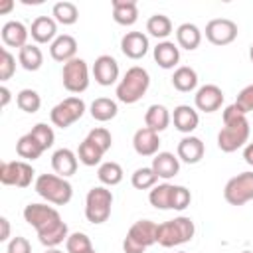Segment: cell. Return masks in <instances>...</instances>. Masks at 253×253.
Instances as JSON below:
<instances>
[{
	"instance_id": "484cf974",
	"label": "cell",
	"mask_w": 253,
	"mask_h": 253,
	"mask_svg": "<svg viewBox=\"0 0 253 253\" xmlns=\"http://www.w3.org/2000/svg\"><path fill=\"white\" fill-rule=\"evenodd\" d=\"M176 40H178V45L180 47L192 51V49H196L202 43V32H200V28L196 24L184 22L176 30Z\"/></svg>"
},
{
	"instance_id": "11a10c76",
	"label": "cell",
	"mask_w": 253,
	"mask_h": 253,
	"mask_svg": "<svg viewBox=\"0 0 253 253\" xmlns=\"http://www.w3.org/2000/svg\"><path fill=\"white\" fill-rule=\"evenodd\" d=\"M241 253H251V251H241Z\"/></svg>"
},
{
	"instance_id": "f1b7e54d",
	"label": "cell",
	"mask_w": 253,
	"mask_h": 253,
	"mask_svg": "<svg viewBox=\"0 0 253 253\" xmlns=\"http://www.w3.org/2000/svg\"><path fill=\"white\" fill-rule=\"evenodd\" d=\"M172 85H174L178 91H182V93L194 91L196 85H198V73H196V69H192V67H188V65L178 67V69L174 71V75H172Z\"/></svg>"
},
{
	"instance_id": "4fadbf2b",
	"label": "cell",
	"mask_w": 253,
	"mask_h": 253,
	"mask_svg": "<svg viewBox=\"0 0 253 253\" xmlns=\"http://www.w3.org/2000/svg\"><path fill=\"white\" fill-rule=\"evenodd\" d=\"M93 77L99 85L109 87L119 79V63L113 55H99L93 63Z\"/></svg>"
},
{
	"instance_id": "4316f807",
	"label": "cell",
	"mask_w": 253,
	"mask_h": 253,
	"mask_svg": "<svg viewBox=\"0 0 253 253\" xmlns=\"http://www.w3.org/2000/svg\"><path fill=\"white\" fill-rule=\"evenodd\" d=\"M144 123L154 132H162L170 125V113L164 105H150L146 115H144Z\"/></svg>"
},
{
	"instance_id": "816d5d0a",
	"label": "cell",
	"mask_w": 253,
	"mask_h": 253,
	"mask_svg": "<svg viewBox=\"0 0 253 253\" xmlns=\"http://www.w3.org/2000/svg\"><path fill=\"white\" fill-rule=\"evenodd\" d=\"M45 253H63V251H59V249H55V247H51V249H47Z\"/></svg>"
},
{
	"instance_id": "e575fe53",
	"label": "cell",
	"mask_w": 253,
	"mask_h": 253,
	"mask_svg": "<svg viewBox=\"0 0 253 253\" xmlns=\"http://www.w3.org/2000/svg\"><path fill=\"white\" fill-rule=\"evenodd\" d=\"M103 150L89 138H85L81 144H79V150H77V156H79V162L85 164V166H97L103 158Z\"/></svg>"
},
{
	"instance_id": "ac0fdd59",
	"label": "cell",
	"mask_w": 253,
	"mask_h": 253,
	"mask_svg": "<svg viewBox=\"0 0 253 253\" xmlns=\"http://www.w3.org/2000/svg\"><path fill=\"white\" fill-rule=\"evenodd\" d=\"M49 53L55 61H61V63H67L71 59H75V53H77V42L73 36L69 34H61L57 36L51 45H49Z\"/></svg>"
},
{
	"instance_id": "ee69618b",
	"label": "cell",
	"mask_w": 253,
	"mask_h": 253,
	"mask_svg": "<svg viewBox=\"0 0 253 253\" xmlns=\"http://www.w3.org/2000/svg\"><path fill=\"white\" fill-rule=\"evenodd\" d=\"M235 105H237L239 111L245 113V115L253 111V83L247 85V87H243V89L239 91V95H237V99H235Z\"/></svg>"
},
{
	"instance_id": "74e56055",
	"label": "cell",
	"mask_w": 253,
	"mask_h": 253,
	"mask_svg": "<svg viewBox=\"0 0 253 253\" xmlns=\"http://www.w3.org/2000/svg\"><path fill=\"white\" fill-rule=\"evenodd\" d=\"M16 103L24 113H38L42 107V99H40L38 91H34V89H22L16 95Z\"/></svg>"
},
{
	"instance_id": "7a4b0ae2",
	"label": "cell",
	"mask_w": 253,
	"mask_h": 253,
	"mask_svg": "<svg viewBox=\"0 0 253 253\" xmlns=\"http://www.w3.org/2000/svg\"><path fill=\"white\" fill-rule=\"evenodd\" d=\"M249 140V121L245 113L233 103L223 111V128L217 134V146L221 152H235Z\"/></svg>"
},
{
	"instance_id": "ab89813d",
	"label": "cell",
	"mask_w": 253,
	"mask_h": 253,
	"mask_svg": "<svg viewBox=\"0 0 253 253\" xmlns=\"http://www.w3.org/2000/svg\"><path fill=\"white\" fill-rule=\"evenodd\" d=\"M30 134L42 144V148L43 150H47V148H51L53 146V140H55V134H53V128L51 126H47L45 123H38V125H34V128L30 130Z\"/></svg>"
},
{
	"instance_id": "d4e9b609",
	"label": "cell",
	"mask_w": 253,
	"mask_h": 253,
	"mask_svg": "<svg viewBox=\"0 0 253 253\" xmlns=\"http://www.w3.org/2000/svg\"><path fill=\"white\" fill-rule=\"evenodd\" d=\"M154 61L162 67V69H172L178 61H180V49L178 45H174V42H160L154 47Z\"/></svg>"
},
{
	"instance_id": "9a60e30c",
	"label": "cell",
	"mask_w": 253,
	"mask_h": 253,
	"mask_svg": "<svg viewBox=\"0 0 253 253\" xmlns=\"http://www.w3.org/2000/svg\"><path fill=\"white\" fill-rule=\"evenodd\" d=\"M132 146H134V152L140 154V156H154L158 154V146H160V136L158 132H154L152 128L148 126H142L134 132L132 136Z\"/></svg>"
},
{
	"instance_id": "7402d4cb",
	"label": "cell",
	"mask_w": 253,
	"mask_h": 253,
	"mask_svg": "<svg viewBox=\"0 0 253 253\" xmlns=\"http://www.w3.org/2000/svg\"><path fill=\"white\" fill-rule=\"evenodd\" d=\"M172 121H174V126L184 132V134H190L198 128V123H200V117H198V111L192 109L190 105H178L172 113Z\"/></svg>"
},
{
	"instance_id": "4dcf8cb0",
	"label": "cell",
	"mask_w": 253,
	"mask_h": 253,
	"mask_svg": "<svg viewBox=\"0 0 253 253\" xmlns=\"http://www.w3.org/2000/svg\"><path fill=\"white\" fill-rule=\"evenodd\" d=\"M172 192L174 186L172 184H158L150 190L148 194V202L150 206H154L156 210H172Z\"/></svg>"
},
{
	"instance_id": "d6986e66",
	"label": "cell",
	"mask_w": 253,
	"mask_h": 253,
	"mask_svg": "<svg viewBox=\"0 0 253 253\" xmlns=\"http://www.w3.org/2000/svg\"><path fill=\"white\" fill-rule=\"evenodd\" d=\"M0 36H2V42H4L8 47H20V49H22L24 45H28L26 42H28L30 32H28V28H26L22 22L10 20V22H6V24L2 26Z\"/></svg>"
},
{
	"instance_id": "ba28073f",
	"label": "cell",
	"mask_w": 253,
	"mask_h": 253,
	"mask_svg": "<svg viewBox=\"0 0 253 253\" xmlns=\"http://www.w3.org/2000/svg\"><path fill=\"white\" fill-rule=\"evenodd\" d=\"M223 198L231 206H243L253 200V172H241L227 180Z\"/></svg>"
},
{
	"instance_id": "d590c367",
	"label": "cell",
	"mask_w": 253,
	"mask_h": 253,
	"mask_svg": "<svg viewBox=\"0 0 253 253\" xmlns=\"http://www.w3.org/2000/svg\"><path fill=\"white\" fill-rule=\"evenodd\" d=\"M97 178L105 186H117L123 182V168L117 162H103L97 170Z\"/></svg>"
},
{
	"instance_id": "5b68a950",
	"label": "cell",
	"mask_w": 253,
	"mask_h": 253,
	"mask_svg": "<svg viewBox=\"0 0 253 253\" xmlns=\"http://www.w3.org/2000/svg\"><path fill=\"white\" fill-rule=\"evenodd\" d=\"M34 188H36L38 196H42L45 202L55 204V206L69 204V200L73 196V186L57 174H40L36 178Z\"/></svg>"
},
{
	"instance_id": "603a6c76",
	"label": "cell",
	"mask_w": 253,
	"mask_h": 253,
	"mask_svg": "<svg viewBox=\"0 0 253 253\" xmlns=\"http://www.w3.org/2000/svg\"><path fill=\"white\" fill-rule=\"evenodd\" d=\"M152 170L156 172L158 178L170 180L180 172V160L172 152H158L152 158Z\"/></svg>"
},
{
	"instance_id": "836d02e7",
	"label": "cell",
	"mask_w": 253,
	"mask_h": 253,
	"mask_svg": "<svg viewBox=\"0 0 253 253\" xmlns=\"http://www.w3.org/2000/svg\"><path fill=\"white\" fill-rule=\"evenodd\" d=\"M146 32H148L150 36L158 38V40H164V38H168V36L172 34V22H170V18L164 16V14H154V16H150L148 22H146Z\"/></svg>"
},
{
	"instance_id": "681fc988",
	"label": "cell",
	"mask_w": 253,
	"mask_h": 253,
	"mask_svg": "<svg viewBox=\"0 0 253 253\" xmlns=\"http://www.w3.org/2000/svg\"><path fill=\"white\" fill-rule=\"evenodd\" d=\"M12 8H14V0H4L0 4V14H8Z\"/></svg>"
},
{
	"instance_id": "60d3db41",
	"label": "cell",
	"mask_w": 253,
	"mask_h": 253,
	"mask_svg": "<svg viewBox=\"0 0 253 253\" xmlns=\"http://www.w3.org/2000/svg\"><path fill=\"white\" fill-rule=\"evenodd\" d=\"M16 71V57L6 49L2 47L0 49V81H8Z\"/></svg>"
},
{
	"instance_id": "ffe728a7",
	"label": "cell",
	"mask_w": 253,
	"mask_h": 253,
	"mask_svg": "<svg viewBox=\"0 0 253 253\" xmlns=\"http://www.w3.org/2000/svg\"><path fill=\"white\" fill-rule=\"evenodd\" d=\"M51 168L55 170L57 176L67 178L77 172V154L69 148H59L51 156Z\"/></svg>"
},
{
	"instance_id": "d6a6232c",
	"label": "cell",
	"mask_w": 253,
	"mask_h": 253,
	"mask_svg": "<svg viewBox=\"0 0 253 253\" xmlns=\"http://www.w3.org/2000/svg\"><path fill=\"white\" fill-rule=\"evenodd\" d=\"M51 16H53L55 22H59V24H63V26H71V24L77 22L79 10H77V6H75L73 2L63 0V2H55V4H53Z\"/></svg>"
},
{
	"instance_id": "1f68e13d",
	"label": "cell",
	"mask_w": 253,
	"mask_h": 253,
	"mask_svg": "<svg viewBox=\"0 0 253 253\" xmlns=\"http://www.w3.org/2000/svg\"><path fill=\"white\" fill-rule=\"evenodd\" d=\"M16 152H18L20 158L36 160V158H40V156L43 154V148H42V144L28 132V134H24V136L18 138V142H16Z\"/></svg>"
},
{
	"instance_id": "b9f144b4",
	"label": "cell",
	"mask_w": 253,
	"mask_h": 253,
	"mask_svg": "<svg viewBox=\"0 0 253 253\" xmlns=\"http://www.w3.org/2000/svg\"><path fill=\"white\" fill-rule=\"evenodd\" d=\"M87 138H89V140H93V142H95L103 152H107V150L111 148V144H113V136H111V132H109L107 128H103V126H97V128L89 130Z\"/></svg>"
},
{
	"instance_id": "83f0119b",
	"label": "cell",
	"mask_w": 253,
	"mask_h": 253,
	"mask_svg": "<svg viewBox=\"0 0 253 253\" xmlns=\"http://www.w3.org/2000/svg\"><path fill=\"white\" fill-rule=\"evenodd\" d=\"M117 113H119V107L109 97H99V99H95L91 103V117L95 121H99V123H107V121L115 119Z\"/></svg>"
},
{
	"instance_id": "db71d44e",
	"label": "cell",
	"mask_w": 253,
	"mask_h": 253,
	"mask_svg": "<svg viewBox=\"0 0 253 253\" xmlns=\"http://www.w3.org/2000/svg\"><path fill=\"white\" fill-rule=\"evenodd\" d=\"M85 253H97V251H95V249H89V251H85Z\"/></svg>"
},
{
	"instance_id": "cb8c5ba5",
	"label": "cell",
	"mask_w": 253,
	"mask_h": 253,
	"mask_svg": "<svg viewBox=\"0 0 253 253\" xmlns=\"http://www.w3.org/2000/svg\"><path fill=\"white\" fill-rule=\"evenodd\" d=\"M113 18L121 26H132L138 20L136 0H113Z\"/></svg>"
},
{
	"instance_id": "9f6ffc18",
	"label": "cell",
	"mask_w": 253,
	"mask_h": 253,
	"mask_svg": "<svg viewBox=\"0 0 253 253\" xmlns=\"http://www.w3.org/2000/svg\"><path fill=\"white\" fill-rule=\"evenodd\" d=\"M178 253H186V251H178Z\"/></svg>"
},
{
	"instance_id": "7bdbcfd3",
	"label": "cell",
	"mask_w": 253,
	"mask_h": 253,
	"mask_svg": "<svg viewBox=\"0 0 253 253\" xmlns=\"http://www.w3.org/2000/svg\"><path fill=\"white\" fill-rule=\"evenodd\" d=\"M192 202V194L186 186H174V192H172V210H186Z\"/></svg>"
},
{
	"instance_id": "e0dca14e",
	"label": "cell",
	"mask_w": 253,
	"mask_h": 253,
	"mask_svg": "<svg viewBox=\"0 0 253 253\" xmlns=\"http://www.w3.org/2000/svg\"><path fill=\"white\" fill-rule=\"evenodd\" d=\"M206 146L198 136L186 134L180 142H178V160L186 162V164H198L204 158Z\"/></svg>"
},
{
	"instance_id": "5bb4252c",
	"label": "cell",
	"mask_w": 253,
	"mask_h": 253,
	"mask_svg": "<svg viewBox=\"0 0 253 253\" xmlns=\"http://www.w3.org/2000/svg\"><path fill=\"white\" fill-rule=\"evenodd\" d=\"M194 103H196V109L198 111H204V113H213L221 107L223 103V91L213 85V83H208L204 87L198 89L196 97H194Z\"/></svg>"
},
{
	"instance_id": "f907efd6",
	"label": "cell",
	"mask_w": 253,
	"mask_h": 253,
	"mask_svg": "<svg viewBox=\"0 0 253 253\" xmlns=\"http://www.w3.org/2000/svg\"><path fill=\"white\" fill-rule=\"evenodd\" d=\"M24 4H42V0H22Z\"/></svg>"
},
{
	"instance_id": "7c38bea8",
	"label": "cell",
	"mask_w": 253,
	"mask_h": 253,
	"mask_svg": "<svg viewBox=\"0 0 253 253\" xmlns=\"http://www.w3.org/2000/svg\"><path fill=\"white\" fill-rule=\"evenodd\" d=\"M206 38L213 45H227L237 38V24L229 18H213L206 26Z\"/></svg>"
},
{
	"instance_id": "9c48e42d",
	"label": "cell",
	"mask_w": 253,
	"mask_h": 253,
	"mask_svg": "<svg viewBox=\"0 0 253 253\" xmlns=\"http://www.w3.org/2000/svg\"><path fill=\"white\" fill-rule=\"evenodd\" d=\"M61 81H63V87L69 93H83L89 87V67H87V61L81 59V57H75V59L63 63Z\"/></svg>"
},
{
	"instance_id": "6da1fadb",
	"label": "cell",
	"mask_w": 253,
	"mask_h": 253,
	"mask_svg": "<svg viewBox=\"0 0 253 253\" xmlns=\"http://www.w3.org/2000/svg\"><path fill=\"white\" fill-rule=\"evenodd\" d=\"M24 219L38 231V239L47 249L57 247L67 241V223L61 219L59 211L47 204H28L24 208Z\"/></svg>"
},
{
	"instance_id": "7dc6e473",
	"label": "cell",
	"mask_w": 253,
	"mask_h": 253,
	"mask_svg": "<svg viewBox=\"0 0 253 253\" xmlns=\"http://www.w3.org/2000/svg\"><path fill=\"white\" fill-rule=\"evenodd\" d=\"M10 95H12L10 89H8L6 85H2V87H0V105H2V107H6V105L10 103Z\"/></svg>"
},
{
	"instance_id": "f5cc1de1",
	"label": "cell",
	"mask_w": 253,
	"mask_h": 253,
	"mask_svg": "<svg viewBox=\"0 0 253 253\" xmlns=\"http://www.w3.org/2000/svg\"><path fill=\"white\" fill-rule=\"evenodd\" d=\"M249 57H251V61H253V45H251V49H249Z\"/></svg>"
},
{
	"instance_id": "8d00e7d4",
	"label": "cell",
	"mask_w": 253,
	"mask_h": 253,
	"mask_svg": "<svg viewBox=\"0 0 253 253\" xmlns=\"http://www.w3.org/2000/svg\"><path fill=\"white\" fill-rule=\"evenodd\" d=\"M132 186L136 190H148V188H154L156 182H158V176L156 172L152 170V166H142V168H136L132 172V178H130Z\"/></svg>"
},
{
	"instance_id": "8992f818",
	"label": "cell",
	"mask_w": 253,
	"mask_h": 253,
	"mask_svg": "<svg viewBox=\"0 0 253 253\" xmlns=\"http://www.w3.org/2000/svg\"><path fill=\"white\" fill-rule=\"evenodd\" d=\"M156 227L158 223L150 219H138L130 225L126 231V237L123 239V251L125 253H144L150 245L156 243Z\"/></svg>"
},
{
	"instance_id": "bcb514c9",
	"label": "cell",
	"mask_w": 253,
	"mask_h": 253,
	"mask_svg": "<svg viewBox=\"0 0 253 253\" xmlns=\"http://www.w3.org/2000/svg\"><path fill=\"white\" fill-rule=\"evenodd\" d=\"M0 225H2V233H0V241H6L10 237V221L6 217H0Z\"/></svg>"
},
{
	"instance_id": "c3c4849f",
	"label": "cell",
	"mask_w": 253,
	"mask_h": 253,
	"mask_svg": "<svg viewBox=\"0 0 253 253\" xmlns=\"http://www.w3.org/2000/svg\"><path fill=\"white\" fill-rule=\"evenodd\" d=\"M243 158H245V162H247L249 166H253V142L245 144V148H243Z\"/></svg>"
},
{
	"instance_id": "44dd1931",
	"label": "cell",
	"mask_w": 253,
	"mask_h": 253,
	"mask_svg": "<svg viewBox=\"0 0 253 253\" xmlns=\"http://www.w3.org/2000/svg\"><path fill=\"white\" fill-rule=\"evenodd\" d=\"M30 34L38 43L53 42L57 34V22L51 16H38L30 26Z\"/></svg>"
},
{
	"instance_id": "f6af8a7d",
	"label": "cell",
	"mask_w": 253,
	"mask_h": 253,
	"mask_svg": "<svg viewBox=\"0 0 253 253\" xmlns=\"http://www.w3.org/2000/svg\"><path fill=\"white\" fill-rule=\"evenodd\" d=\"M8 253H32V245L26 237L16 235L8 241Z\"/></svg>"
},
{
	"instance_id": "2e32d148",
	"label": "cell",
	"mask_w": 253,
	"mask_h": 253,
	"mask_svg": "<svg viewBox=\"0 0 253 253\" xmlns=\"http://www.w3.org/2000/svg\"><path fill=\"white\" fill-rule=\"evenodd\" d=\"M148 38L142 32H126L121 38V51L130 59H140L148 51Z\"/></svg>"
},
{
	"instance_id": "f35d334b",
	"label": "cell",
	"mask_w": 253,
	"mask_h": 253,
	"mask_svg": "<svg viewBox=\"0 0 253 253\" xmlns=\"http://www.w3.org/2000/svg\"><path fill=\"white\" fill-rule=\"evenodd\" d=\"M65 249H67V253H85V251L93 249V245H91L89 235H85V233H81V231H75V233H71V235L67 237Z\"/></svg>"
},
{
	"instance_id": "3957f363",
	"label": "cell",
	"mask_w": 253,
	"mask_h": 253,
	"mask_svg": "<svg viewBox=\"0 0 253 253\" xmlns=\"http://www.w3.org/2000/svg\"><path fill=\"white\" fill-rule=\"evenodd\" d=\"M150 85V75L144 67L140 65H132L130 69H126V73L123 75V79L117 85V99L125 105H132L136 101L142 99V95L148 91Z\"/></svg>"
},
{
	"instance_id": "8fae6325",
	"label": "cell",
	"mask_w": 253,
	"mask_h": 253,
	"mask_svg": "<svg viewBox=\"0 0 253 253\" xmlns=\"http://www.w3.org/2000/svg\"><path fill=\"white\" fill-rule=\"evenodd\" d=\"M34 168L26 160H12L0 164V182L4 186H16V188H28L34 180Z\"/></svg>"
},
{
	"instance_id": "30bf717a",
	"label": "cell",
	"mask_w": 253,
	"mask_h": 253,
	"mask_svg": "<svg viewBox=\"0 0 253 253\" xmlns=\"http://www.w3.org/2000/svg\"><path fill=\"white\" fill-rule=\"evenodd\" d=\"M83 113H85V103H83V99H79V97H67V99H63L61 103H57V105L51 109L49 119H51V123H53L55 126L67 128V126H71L73 123H77V121L83 117Z\"/></svg>"
},
{
	"instance_id": "277c9868",
	"label": "cell",
	"mask_w": 253,
	"mask_h": 253,
	"mask_svg": "<svg viewBox=\"0 0 253 253\" xmlns=\"http://www.w3.org/2000/svg\"><path fill=\"white\" fill-rule=\"evenodd\" d=\"M196 233L194 221L186 215H178L174 219H168L164 223H158L156 227V243L162 247H176L182 243H188Z\"/></svg>"
},
{
	"instance_id": "52a82bcc",
	"label": "cell",
	"mask_w": 253,
	"mask_h": 253,
	"mask_svg": "<svg viewBox=\"0 0 253 253\" xmlns=\"http://www.w3.org/2000/svg\"><path fill=\"white\" fill-rule=\"evenodd\" d=\"M111 206H113V194L105 186H95L87 192L85 198V217L87 221L99 225L105 223L111 215Z\"/></svg>"
},
{
	"instance_id": "f546056e",
	"label": "cell",
	"mask_w": 253,
	"mask_h": 253,
	"mask_svg": "<svg viewBox=\"0 0 253 253\" xmlns=\"http://www.w3.org/2000/svg\"><path fill=\"white\" fill-rule=\"evenodd\" d=\"M18 61H20V65H22L26 71H38V69L42 67V63H43V53H42V49H40L38 45L28 43V45H24V47L20 49Z\"/></svg>"
}]
</instances>
